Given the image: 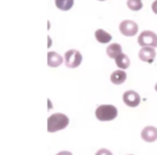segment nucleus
Wrapping results in <instances>:
<instances>
[{
	"label": "nucleus",
	"instance_id": "nucleus-1",
	"mask_svg": "<svg viewBox=\"0 0 157 155\" xmlns=\"http://www.w3.org/2000/svg\"><path fill=\"white\" fill-rule=\"evenodd\" d=\"M69 125V118L63 113H54L48 118V131L56 133L63 130Z\"/></svg>",
	"mask_w": 157,
	"mask_h": 155
},
{
	"label": "nucleus",
	"instance_id": "nucleus-2",
	"mask_svg": "<svg viewBox=\"0 0 157 155\" xmlns=\"http://www.w3.org/2000/svg\"><path fill=\"white\" fill-rule=\"evenodd\" d=\"M97 120L101 122H110L116 118L117 116V109L112 105H100L97 107L95 112Z\"/></svg>",
	"mask_w": 157,
	"mask_h": 155
},
{
	"label": "nucleus",
	"instance_id": "nucleus-10",
	"mask_svg": "<svg viewBox=\"0 0 157 155\" xmlns=\"http://www.w3.org/2000/svg\"><path fill=\"white\" fill-rule=\"evenodd\" d=\"M127 79V73L122 69L115 70L111 73V76H110V81L112 82L115 85H121L123 84Z\"/></svg>",
	"mask_w": 157,
	"mask_h": 155
},
{
	"label": "nucleus",
	"instance_id": "nucleus-19",
	"mask_svg": "<svg viewBox=\"0 0 157 155\" xmlns=\"http://www.w3.org/2000/svg\"><path fill=\"white\" fill-rule=\"evenodd\" d=\"M48 42H50V43H48V48H50L51 46V38L50 37H48Z\"/></svg>",
	"mask_w": 157,
	"mask_h": 155
},
{
	"label": "nucleus",
	"instance_id": "nucleus-12",
	"mask_svg": "<svg viewBox=\"0 0 157 155\" xmlns=\"http://www.w3.org/2000/svg\"><path fill=\"white\" fill-rule=\"evenodd\" d=\"M95 38H96V40L99 43H102V44L110 43L112 40V36L109 33H107L105 30H103V29H97L95 31Z\"/></svg>",
	"mask_w": 157,
	"mask_h": 155
},
{
	"label": "nucleus",
	"instance_id": "nucleus-9",
	"mask_svg": "<svg viewBox=\"0 0 157 155\" xmlns=\"http://www.w3.org/2000/svg\"><path fill=\"white\" fill-rule=\"evenodd\" d=\"M65 61V58H63L60 54L57 52H48V65L51 68H57Z\"/></svg>",
	"mask_w": 157,
	"mask_h": 155
},
{
	"label": "nucleus",
	"instance_id": "nucleus-5",
	"mask_svg": "<svg viewBox=\"0 0 157 155\" xmlns=\"http://www.w3.org/2000/svg\"><path fill=\"white\" fill-rule=\"evenodd\" d=\"M120 31L125 37H133L138 33L139 26L135 21L131 20H125L120 24Z\"/></svg>",
	"mask_w": 157,
	"mask_h": 155
},
{
	"label": "nucleus",
	"instance_id": "nucleus-4",
	"mask_svg": "<svg viewBox=\"0 0 157 155\" xmlns=\"http://www.w3.org/2000/svg\"><path fill=\"white\" fill-rule=\"evenodd\" d=\"M65 64L68 68L70 69H74V68L78 67L81 65L82 60H83V56L78 50H69L66 52L65 56Z\"/></svg>",
	"mask_w": 157,
	"mask_h": 155
},
{
	"label": "nucleus",
	"instance_id": "nucleus-14",
	"mask_svg": "<svg viewBox=\"0 0 157 155\" xmlns=\"http://www.w3.org/2000/svg\"><path fill=\"white\" fill-rule=\"evenodd\" d=\"M74 5V0H55V6L60 11H69Z\"/></svg>",
	"mask_w": 157,
	"mask_h": 155
},
{
	"label": "nucleus",
	"instance_id": "nucleus-22",
	"mask_svg": "<svg viewBox=\"0 0 157 155\" xmlns=\"http://www.w3.org/2000/svg\"><path fill=\"white\" fill-rule=\"evenodd\" d=\"M129 155H132V154H129Z\"/></svg>",
	"mask_w": 157,
	"mask_h": 155
},
{
	"label": "nucleus",
	"instance_id": "nucleus-11",
	"mask_svg": "<svg viewBox=\"0 0 157 155\" xmlns=\"http://www.w3.org/2000/svg\"><path fill=\"white\" fill-rule=\"evenodd\" d=\"M105 52H107V55L110 57V58L115 59L116 57H118L121 54H123V48H122V45H121V44L111 43L108 45Z\"/></svg>",
	"mask_w": 157,
	"mask_h": 155
},
{
	"label": "nucleus",
	"instance_id": "nucleus-15",
	"mask_svg": "<svg viewBox=\"0 0 157 155\" xmlns=\"http://www.w3.org/2000/svg\"><path fill=\"white\" fill-rule=\"evenodd\" d=\"M127 7L131 11L137 12L143 8V3H142V0H127Z\"/></svg>",
	"mask_w": 157,
	"mask_h": 155
},
{
	"label": "nucleus",
	"instance_id": "nucleus-20",
	"mask_svg": "<svg viewBox=\"0 0 157 155\" xmlns=\"http://www.w3.org/2000/svg\"><path fill=\"white\" fill-rule=\"evenodd\" d=\"M155 91H156V92H157V83L155 84Z\"/></svg>",
	"mask_w": 157,
	"mask_h": 155
},
{
	"label": "nucleus",
	"instance_id": "nucleus-21",
	"mask_svg": "<svg viewBox=\"0 0 157 155\" xmlns=\"http://www.w3.org/2000/svg\"><path fill=\"white\" fill-rule=\"evenodd\" d=\"M99 1H105V0H99Z\"/></svg>",
	"mask_w": 157,
	"mask_h": 155
},
{
	"label": "nucleus",
	"instance_id": "nucleus-7",
	"mask_svg": "<svg viewBox=\"0 0 157 155\" xmlns=\"http://www.w3.org/2000/svg\"><path fill=\"white\" fill-rule=\"evenodd\" d=\"M156 57V52H155V48H151V46H144L141 48L139 51V58L140 60L144 61V63H153Z\"/></svg>",
	"mask_w": 157,
	"mask_h": 155
},
{
	"label": "nucleus",
	"instance_id": "nucleus-8",
	"mask_svg": "<svg viewBox=\"0 0 157 155\" xmlns=\"http://www.w3.org/2000/svg\"><path fill=\"white\" fill-rule=\"evenodd\" d=\"M141 138L145 142H154L157 140V128L154 126H146L142 129Z\"/></svg>",
	"mask_w": 157,
	"mask_h": 155
},
{
	"label": "nucleus",
	"instance_id": "nucleus-3",
	"mask_svg": "<svg viewBox=\"0 0 157 155\" xmlns=\"http://www.w3.org/2000/svg\"><path fill=\"white\" fill-rule=\"evenodd\" d=\"M138 44L141 48L144 46H151V48H157V35L154 31L144 30L138 36Z\"/></svg>",
	"mask_w": 157,
	"mask_h": 155
},
{
	"label": "nucleus",
	"instance_id": "nucleus-18",
	"mask_svg": "<svg viewBox=\"0 0 157 155\" xmlns=\"http://www.w3.org/2000/svg\"><path fill=\"white\" fill-rule=\"evenodd\" d=\"M56 155H72V153L69 152V151H61V152L57 153Z\"/></svg>",
	"mask_w": 157,
	"mask_h": 155
},
{
	"label": "nucleus",
	"instance_id": "nucleus-13",
	"mask_svg": "<svg viewBox=\"0 0 157 155\" xmlns=\"http://www.w3.org/2000/svg\"><path fill=\"white\" fill-rule=\"evenodd\" d=\"M115 64L116 66H117L118 69H127V68H129V66H130V59H129V57L127 56L126 54H121L118 57H116L115 59Z\"/></svg>",
	"mask_w": 157,
	"mask_h": 155
},
{
	"label": "nucleus",
	"instance_id": "nucleus-17",
	"mask_svg": "<svg viewBox=\"0 0 157 155\" xmlns=\"http://www.w3.org/2000/svg\"><path fill=\"white\" fill-rule=\"evenodd\" d=\"M152 11L155 14H157V0H155L154 2L152 3Z\"/></svg>",
	"mask_w": 157,
	"mask_h": 155
},
{
	"label": "nucleus",
	"instance_id": "nucleus-6",
	"mask_svg": "<svg viewBox=\"0 0 157 155\" xmlns=\"http://www.w3.org/2000/svg\"><path fill=\"white\" fill-rule=\"evenodd\" d=\"M123 101L126 106L130 108H136L141 103V97L135 91H127L123 94Z\"/></svg>",
	"mask_w": 157,
	"mask_h": 155
},
{
	"label": "nucleus",
	"instance_id": "nucleus-16",
	"mask_svg": "<svg viewBox=\"0 0 157 155\" xmlns=\"http://www.w3.org/2000/svg\"><path fill=\"white\" fill-rule=\"evenodd\" d=\"M95 155H113L112 152L108 149H100V150L97 151V153Z\"/></svg>",
	"mask_w": 157,
	"mask_h": 155
}]
</instances>
